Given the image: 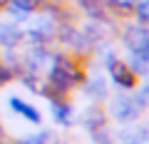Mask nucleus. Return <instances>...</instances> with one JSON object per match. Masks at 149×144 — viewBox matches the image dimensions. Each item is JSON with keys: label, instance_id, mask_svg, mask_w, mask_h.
Returning <instances> with one entry per match:
<instances>
[{"label": "nucleus", "instance_id": "1", "mask_svg": "<svg viewBox=\"0 0 149 144\" xmlns=\"http://www.w3.org/2000/svg\"><path fill=\"white\" fill-rule=\"evenodd\" d=\"M82 82H85V72L77 67V62L70 55H62V52L52 55V60H50V72H47V85H52L55 90L67 95L70 90L80 87Z\"/></svg>", "mask_w": 149, "mask_h": 144}, {"label": "nucleus", "instance_id": "2", "mask_svg": "<svg viewBox=\"0 0 149 144\" xmlns=\"http://www.w3.org/2000/svg\"><path fill=\"white\" fill-rule=\"evenodd\" d=\"M139 114H142V109H139V107L134 104V99L127 97V95H119V97H114V99L109 102V117L117 124H134L139 119Z\"/></svg>", "mask_w": 149, "mask_h": 144}, {"label": "nucleus", "instance_id": "3", "mask_svg": "<svg viewBox=\"0 0 149 144\" xmlns=\"http://www.w3.org/2000/svg\"><path fill=\"white\" fill-rule=\"evenodd\" d=\"M52 60V52L47 50V45H30L25 55L20 57L22 62V72H30V75H40L45 67Z\"/></svg>", "mask_w": 149, "mask_h": 144}, {"label": "nucleus", "instance_id": "4", "mask_svg": "<svg viewBox=\"0 0 149 144\" xmlns=\"http://www.w3.org/2000/svg\"><path fill=\"white\" fill-rule=\"evenodd\" d=\"M107 72H109V77L114 80V85L122 87V90H134V87H137V75H134L132 67H129L127 62H122L119 57L107 65Z\"/></svg>", "mask_w": 149, "mask_h": 144}, {"label": "nucleus", "instance_id": "5", "mask_svg": "<svg viewBox=\"0 0 149 144\" xmlns=\"http://www.w3.org/2000/svg\"><path fill=\"white\" fill-rule=\"evenodd\" d=\"M147 40H149V27H147V25H139V22H127V25L122 27V45L129 50V52L139 50Z\"/></svg>", "mask_w": 149, "mask_h": 144}, {"label": "nucleus", "instance_id": "6", "mask_svg": "<svg viewBox=\"0 0 149 144\" xmlns=\"http://www.w3.org/2000/svg\"><path fill=\"white\" fill-rule=\"evenodd\" d=\"M82 127L87 129L90 134H95V132H100V129H104L107 127V114H104V109H102V104H90L82 112Z\"/></svg>", "mask_w": 149, "mask_h": 144}, {"label": "nucleus", "instance_id": "7", "mask_svg": "<svg viewBox=\"0 0 149 144\" xmlns=\"http://www.w3.org/2000/svg\"><path fill=\"white\" fill-rule=\"evenodd\" d=\"M8 104H10V109L15 114H20L22 119H27L30 124H40L42 122V114H40V109H37L35 104H30V102H25V99H20V97H8Z\"/></svg>", "mask_w": 149, "mask_h": 144}, {"label": "nucleus", "instance_id": "8", "mask_svg": "<svg viewBox=\"0 0 149 144\" xmlns=\"http://www.w3.org/2000/svg\"><path fill=\"white\" fill-rule=\"evenodd\" d=\"M22 42V30L17 22H0V47L15 50Z\"/></svg>", "mask_w": 149, "mask_h": 144}, {"label": "nucleus", "instance_id": "9", "mask_svg": "<svg viewBox=\"0 0 149 144\" xmlns=\"http://www.w3.org/2000/svg\"><path fill=\"white\" fill-rule=\"evenodd\" d=\"M119 144H144L149 142V129L142 127V124H124V129L117 134Z\"/></svg>", "mask_w": 149, "mask_h": 144}, {"label": "nucleus", "instance_id": "10", "mask_svg": "<svg viewBox=\"0 0 149 144\" xmlns=\"http://www.w3.org/2000/svg\"><path fill=\"white\" fill-rule=\"evenodd\" d=\"M85 95L90 97L92 102H97L100 104L102 99L107 97V82H104V77H90V80H85Z\"/></svg>", "mask_w": 149, "mask_h": 144}, {"label": "nucleus", "instance_id": "11", "mask_svg": "<svg viewBox=\"0 0 149 144\" xmlns=\"http://www.w3.org/2000/svg\"><path fill=\"white\" fill-rule=\"evenodd\" d=\"M52 117L57 124H62V127H72L74 124V109L67 104V102H52Z\"/></svg>", "mask_w": 149, "mask_h": 144}, {"label": "nucleus", "instance_id": "12", "mask_svg": "<svg viewBox=\"0 0 149 144\" xmlns=\"http://www.w3.org/2000/svg\"><path fill=\"white\" fill-rule=\"evenodd\" d=\"M137 3H139V0H104L107 10H112L114 15H119V17L132 15L134 8H137Z\"/></svg>", "mask_w": 149, "mask_h": 144}, {"label": "nucleus", "instance_id": "13", "mask_svg": "<svg viewBox=\"0 0 149 144\" xmlns=\"http://www.w3.org/2000/svg\"><path fill=\"white\" fill-rule=\"evenodd\" d=\"M17 144H55V134L47 132V129H42V132H37V134H27V137H22Z\"/></svg>", "mask_w": 149, "mask_h": 144}, {"label": "nucleus", "instance_id": "14", "mask_svg": "<svg viewBox=\"0 0 149 144\" xmlns=\"http://www.w3.org/2000/svg\"><path fill=\"white\" fill-rule=\"evenodd\" d=\"M132 99H134V104H137L139 109H147V107H149V77H147V80L142 82L139 92H137V95L132 97Z\"/></svg>", "mask_w": 149, "mask_h": 144}, {"label": "nucleus", "instance_id": "15", "mask_svg": "<svg viewBox=\"0 0 149 144\" xmlns=\"http://www.w3.org/2000/svg\"><path fill=\"white\" fill-rule=\"evenodd\" d=\"M42 3H45V0H10V5L20 8V10L30 13V15H35V13L40 10V8H42Z\"/></svg>", "mask_w": 149, "mask_h": 144}, {"label": "nucleus", "instance_id": "16", "mask_svg": "<svg viewBox=\"0 0 149 144\" xmlns=\"http://www.w3.org/2000/svg\"><path fill=\"white\" fill-rule=\"evenodd\" d=\"M134 15H137L139 25H147L149 27V0H139L137 8H134Z\"/></svg>", "mask_w": 149, "mask_h": 144}, {"label": "nucleus", "instance_id": "17", "mask_svg": "<svg viewBox=\"0 0 149 144\" xmlns=\"http://www.w3.org/2000/svg\"><path fill=\"white\" fill-rule=\"evenodd\" d=\"M5 10L10 13V17H13V20H15V22H25V20H30V17H32L30 13H25V10H20V8H15V5H8Z\"/></svg>", "mask_w": 149, "mask_h": 144}, {"label": "nucleus", "instance_id": "18", "mask_svg": "<svg viewBox=\"0 0 149 144\" xmlns=\"http://www.w3.org/2000/svg\"><path fill=\"white\" fill-rule=\"evenodd\" d=\"M10 80H13V72L8 70V65H3V60H0V87L8 85Z\"/></svg>", "mask_w": 149, "mask_h": 144}, {"label": "nucleus", "instance_id": "19", "mask_svg": "<svg viewBox=\"0 0 149 144\" xmlns=\"http://www.w3.org/2000/svg\"><path fill=\"white\" fill-rule=\"evenodd\" d=\"M129 55H134V57H139V60H144V62H149V40L142 45L139 50H134V52H129Z\"/></svg>", "mask_w": 149, "mask_h": 144}, {"label": "nucleus", "instance_id": "20", "mask_svg": "<svg viewBox=\"0 0 149 144\" xmlns=\"http://www.w3.org/2000/svg\"><path fill=\"white\" fill-rule=\"evenodd\" d=\"M8 5H10V0H0V13L5 10V8H8Z\"/></svg>", "mask_w": 149, "mask_h": 144}, {"label": "nucleus", "instance_id": "21", "mask_svg": "<svg viewBox=\"0 0 149 144\" xmlns=\"http://www.w3.org/2000/svg\"><path fill=\"white\" fill-rule=\"evenodd\" d=\"M0 144H5V132H3V124H0Z\"/></svg>", "mask_w": 149, "mask_h": 144}, {"label": "nucleus", "instance_id": "22", "mask_svg": "<svg viewBox=\"0 0 149 144\" xmlns=\"http://www.w3.org/2000/svg\"><path fill=\"white\" fill-rule=\"evenodd\" d=\"M52 3H62V5H70L72 0H52Z\"/></svg>", "mask_w": 149, "mask_h": 144}]
</instances>
